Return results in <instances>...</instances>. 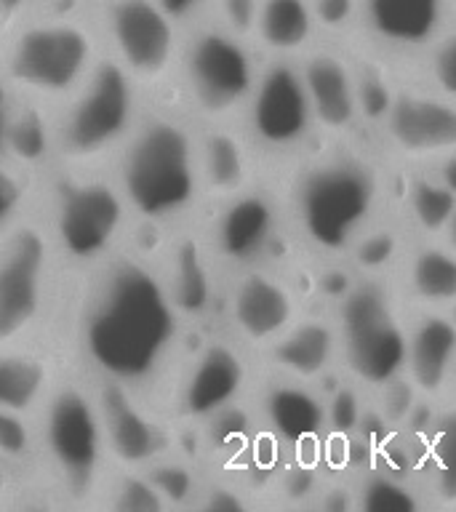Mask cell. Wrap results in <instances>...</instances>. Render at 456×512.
<instances>
[{
  "instance_id": "cell-13",
  "label": "cell",
  "mask_w": 456,
  "mask_h": 512,
  "mask_svg": "<svg viewBox=\"0 0 456 512\" xmlns=\"http://www.w3.org/2000/svg\"><path fill=\"white\" fill-rule=\"evenodd\" d=\"M251 123L267 144L283 147L296 142L310 123V96L304 80L288 67H272L256 88Z\"/></svg>"
},
{
  "instance_id": "cell-28",
  "label": "cell",
  "mask_w": 456,
  "mask_h": 512,
  "mask_svg": "<svg viewBox=\"0 0 456 512\" xmlns=\"http://www.w3.org/2000/svg\"><path fill=\"white\" fill-rule=\"evenodd\" d=\"M112 494H115L112 507L120 512H152L168 507L155 483L144 475H126L118 486L112 488Z\"/></svg>"
},
{
  "instance_id": "cell-7",
  "label": "cell",
  "mask_w": 456,
  "mask_h": 512,
  "mask_svg": "<svg viewBox=\"0 0 456 512\" xmlns=\"http://www.w3.org/2000/svg\"><path fill=\"white\" fill-rule=\"evenodd\" d=\"M51 243L32 224L0 238V347H11L38 323L48 294Z\"/></svg>"
},
{
  "instance_id": "cell-17",
  "label": "cell",
  "mask_w": 456,
  "mask_h": 512,
  "mask_svg": "<svg viewBox=\"0 0 456 512\" xmlns=\"http://www.w3.org/2000/svg\"><path fill=\"white\" fill-rule=\"evenodd\" d=\"M272 208L259 195L232 200L216 224V248L232 262H246L270 240Z\"/></svg>"
},
{
  "instance_id": "cell-9",
  "label": "cell",
  "mask_w": 456,
  "mask_h": 512,
  "mask_svg": "<svg viewBox=\"0 0 456 512\" xmlns=\"http://www.w3.org/2000/svg\"><path fill=\"white\" fill-rule=\"evenodd\" d=\"M107 38L128 75L155 83L176 59V27L158 0H107Z\"/></svg>"
},
{
  "instance_id": "cell-32",
  "label": "cell",
  "mask_w": 456,
  "mask_h": 512,
  "mask_svg": "<svg viewBox=\"0 0 456 512\" xmlns=\"http://www.w3.org/2000/svg\"><path fill=\"white\" fill-rule=\"evenodd\" d=\"M438 488L446 499H456V411L438 432Z\"/></svg>"
},
{
  "instance_id": "cell-38",
  "label": "cell",
  "mask_w": 456,
  "mask_h": 512,
  "mask_svg": "<svg viewBox=\"0 0 456 512\" xmlns=\"http://www.w3.org/2000/svg\"><path fill=\"white\" fill-rule=\"evenodd\" d=\"M331 422L336 430H350L358 424V400L352 392H339L331 403Z\"/></svg>"
},
{
  "instance_id": "cell-1",
  "label": "cell",
  "mask_w": 456,
  "mask_h": 512,
  "mask_svg": "<svg viewBox=\"0 0 456 512\" xmlns=\"http://www.w3.org/2000/svg\"><path fill=\"white\" fill-rule=\"evenodd\" d=\"M179 334V310L166 280L142 262H118L91 288L83 350L110 382L136 390L163 371Z\"/></svg>"
},
{
  "instance_id": "cell-39",
  "label": "cell",
  "mask_w": 456,
  "mask_h": 512,
  "mask_svg": "<svg viewBox=\"0 0 456 512\" xmlns=\"http://www.w3.org/2000/svg\"><path fill=\"white\" fill-rule=\"evenodd\" d=\"M315 11L328 27H342L352 14V0H315Z\"/></svg>"
},
{
  "instance_id": "cell-8",
  "label": "cell",
  "mask_w": 456,
  "mask_h": 512,
  "mask_svg": "<svg viewBox=\"0 0 456 512\" xmlns=\"http://www.w3.org/2000/svg\"><path fill=\"white\" fill-rule=\"evenodd\" d=\"M182 70L192 102L211 118L238 110L254 86L248 51L238 38L219 30L198 32L187 43Z\"/></svg>"
},
{
  "instance_id": "cell-3",
  "label": "cell",
  "mask_w": 456,
  "mask_h": 512,
  "mask_svg": "<svg viewBox=\"0 0 456 512\" xmlns=\"http://www.w3.org/2000/svg\"><path fill=\"white\" fill-rule=\"evenodd\" d=\"M134 118V78L118 59H102L70 94L51 128V144L62 158L88 163L126 142Z\"/></svg>"
},
{
  "instance_id": "cell-25",
  "label": "cell",
  "mask_w": 456,
  "mask_h": 512,
  "mask_svg": "<svg viewBox=\"0 0 456 512\" xmlns=\"http://www.w3.org/2000/svg\"><path fill=\"white\" fill-rule=\"evenodd\" d=\"M331 350H334V342H331L328 328L310 323V326L296 328L283 342H278L275 360L291 374L315 376L326 368Z\"/></svg>"
},
{
  "instance_id": "cell-44",
  "label": "cell",
  "mask_w": 456,
  "mask_h": 512,
  "mask_svg": "<svg viewBox=\"0 0 456 512\" xmlns=\"http://www.w3.org/2000/svg\"><path fill=\"white\" fill-rule=\"evenodd\" d=\"M448 224H451V243H454L456 248V208H454V214H451V219H448Z\"/></svg>"
},
{
  "instance_id": "cell-33",
  "label": "cell",
  "mask_w": 456,
  "mask_h": 512,
  "mask_svg": "<svg viewBox=\"0 0 456 512\" xmlns=\"http://www.w3.org/2000/svg\"><path fill=\"white\" fill-rule=\"evenodd\" d=\"M363 507L368 512H414L416 499L392 480H371L363 491Z\"/></svg>"
},
{
  "instance_id": "cell-40",
  "label": "cell",
  "mask_w": 456,
  "mask_h": 512,
  "mask_svg": "<svg viewBox=\"0 0 456 512\" xmlns=\"http://www.w3.org/2000/svg\"><path fill=\"white\" fill-rule=\"evenodd\" d=\"M392 254V240L387 235H376L374 240H368L363 251H360V262L363 264H382L387 256Z\"/></svg>"
},
{
  "instance_id": "cell-6",
  "label": "cell",
  "mask_w": 456,
  "mask_h": 512,
  "mask_svg": "<svg viewBox=\"0 0 456 512\" xmlns=\"http://www.w3.org/2000/svg\"><path fill=\"white\" fill-rule=\"evenodd\" d=\"M128 203L104 179H72L56 195L54 238L70 262L94 264L110 254L126 227Z\"/></svg>"
},
{
  "instance_id": "cell-16",
  "label": "cell",
  "mask_w": 456,
  "mask_h": 512,
  "mask_svg": "<svg viewBox=\"0 0 456 512\" xmlns=\"http://www.w3.org/2000/svg\"><path fill=\"white\" fill-rule=\"evenodd\" d=\"M392 136L408 152H440L456 147V110L448 104L403 99L392 107Z\"/></svg>"
},
{
  "instance_id": "cell-4",
  "label": "cell",
  "mask_w": 456,
  "mask_h": 512,
  "mask_svg": "<svg viewBox=\"0 0 456 512\" xmlns=\"http://www.w3.org/2000/svg\"><path fill=\"white\" fill-rule=\"evenodd\" d=\"M40 411V440L51 470L67 494L88 496L96 488L107 456L96 398L78 384H54Z\"/></svg>"
},
{
  "instance_id": "cell-10",
  "label": "cell",
  "mask_w": 456,
  "mask_h": 512,
  "mask_svg": "<svg viewBox=\"0 0 456 512\" xmlns=\"http://www.w3.org/2000/svg\"><path fill=\"white\" fill-rule=\"evenodd\" d=\"M371 200L374 184L368 174L352 166H334L307 179L299 208L312 240L326 248H339L366 219Z\"/></svg>"
},
{
  "instance_id": "cell-5",
  "label": "cell",
  "mask_w": 456,
  "mask_h": 512,
  "mask_svg": "<svg viewBox=\"0 0 456 512\" xmlns=\"http://www.w3.org/2000/svg\"><path fill=\"white\" fill-rule=\"evenodd\" d=\"M96 62V43L88 27L72 19H48L24 27L11 40L6 75L27 94L70 96Z\"/></svg>"
},
{
  "instance_id": "cell-18",
  "label": "cell",
  "mask_w": 456,
  "mask_h": 512,
  "mask_svg": "<svg viewBox=\"0 0 456 512\" xmlns=\"http://www.w3.org/2000/svg\"><path fill=\"white\" fill-rule=\"evenodd\" d=\"M51 390L54 384L46 360L32 352L0 347V408L30 416L43 408Z\"/></svg>"
},
{
  "instance_id": "cell-19",
  "label": "cell",
  "mask_w": 456,
  "mask_h": 512,
  "mask_svg": "<svg viewBox=\"0 0 456 512\" xmlns=\"http://www.w3.org/2000/svg\"><path fill=\"white\" fill-rule=\"evenodd\" d=\"M411 374L424 392L443 387L456 355V328L443 318L424 320L411 342Z\"/></svg>"
},
{
  "instance_id": "cell-41",
  "label": "cell",
  "mask_w": 456,
  "mask_h": 512,
  "mask_svg": "<svg viewBox=\"0 0 456 512\" xmlns=\"http://www.w3.org/2000/svg\"><path fill=\"white\" fill-rule=\"evenodd\" d=\"M206 0H158V6L171 16V22H184V19H190L200 6H203Z\"/></svg>"
},
{
  "instance_id": "cell-36",
  "label": "cell",
  "mask_w": 456,
  "mask_h": 512,
  "mask_svg": "<svg viewBox=\"0 0 456 512\" xmlns=\"http://www.w3.org/2000/svg\"><path fill=\"white\" fill-rule=\"evenodd\" d=\"M219 3H222V14L232 30L246 32L256 27V14H259L256 0H219Z\"/></svg>"
},
{
  "instance_id": "cell-37",
  "label": "cell",
  "mask_w": 456,
  "mask_h": 512,
  "mask_svg": "<svg viewBox=\"0 0 456 512\" xmlns=\"http://www.w3.org/2000/svg\"><path fill=\"white\" fill-rule=\"evenodd\" d=\"M435 78L448 94H456V35H451L435 54Z\"/></svg>"
},
{
  "instance_id": "cell-24",
  "label": "cell",
  "mask_w": 456,
  "mask_h": 512,
  "mask_svg": "<svg viewBox=\"0 0 456 512\" xmlns=\"http://www.w3.org/2000/svg\"><path fill=\"white\" fill-rule=\"evenodd\" d=\"M200 176L214 192H235L246 176V158L235 136L216 131L208 134L198 155Z\"/></svg>"
},
{
  "instance_id": "cell-29",
  "label": "cell",
  "mask_w": 456,
  "mask_h": 512,
  "mask_svg": "<svg viewBox=\"0 0 456 512\" xmlns=\"http://www.w3.org/2000/svg\"><path fill=\"white\" fill-rule=\"evenodd\" d=\"M414 208L419 222L427 230H440L443 224H448L451 214L456 208L454 192L448 187H438V184H419L414 192Z\"/></svg>"
},
{
  "instance_id": "cell-12",
  "label": "cell",
  "mask_w": 456,
  "mask_h": 512,
  "mask_svg": "<svg viewBox=\"0 0 456 512\" xmlns=\"http://www.w3.org/2000/svg\"><path fill=\"white\" fill-rule=\"evenodd\" d=\"M96 406L102 416L107 454H112L126 467H144L155 464L166 451V435L160 424L144 411L131 390L123 384L104 379L102 392L96 395Z\"/></svg>"
},
{
  "instance_id": "cell-20",
  "label": "cell",
  "mask_w": 456,
  "mask_h": 512,
  "mask_svg": "<svg viewBox=\"0 0 456 512\" xmlns=\"http://www.w3.org/2000/svg\"><path fill=\"white\" fill-rule=\"evenodd\" d=\"M304 88L323 123L334 128L347 126L355 112L347 72L331 56H315L304 70Z\"/></svg>"
},
{
  "instance_id": "cell-21",
  "label": "cell",
  "mask_w": 456,
  "mask_h": 512,
  "mask_svg": "<svg viewBox=\"0 0 456 512\" xmlns=\"http://www.w3.org/2000/svg\"><path fill=\"white\" fill-rule=\"evenodd\" d=\"M368 19L384 38L419 43L440 19V0H366Z\"/></svg>"
},
{
  "instance_id": "cell-15",
  "label": "cell",
  "mask_w": 456,
  "mask_h": 512,
  "mask_svg": "<svg viewBox=\"0 0 456 512\" xmlns=\"http://www.w3.org/2000/svg\"><path fill=\"white\" fill-rule=\"evenodd\" d=\"M291 299L280 283L267 275H251L238 286L232 299V318L240 334L251 342H264L280 334L291 320Z\"/></svg>"
},
{
  "instance_id": "cell-42",
  "label": "cell",
  "mask_w": 456,
  "mask_h": 512,
  "mask_svg": "<svg viewBox=\"0 0 456 512\" xmlns=\"http://www.w3.org/2000/svg\"><path fill=\"white\" fill-rule=\"evenodd\" d=\"M8 128H11V110H8L6 102L0 99V150H6Z\"/></svg>"
},
{
  "instance_id": "cell-31",
  "label": "cell",
  "mask_w": 456,
  "mask_h": 512,
  "mask_svg": "<svg viewBox=\"0 0 456 512\" xmlns=\"http://www.w3.org/2000/svg\"><path fill=\"white\" fill-rule=\"evenodd\" d=\"M32 432L24 422L22 414L0 408V456L11 459V462H22L32 454Z\"/></svg>"
},
{
  "instance_id": "cell-27",
  "label": "cell",
  "mask_w": 456,
  "mask_h": 512,
  "mask_svg": "<svg viewBox=\"0 0 456 512\" xmlns=\"http://www.w3.org/2000/svg\"><path fill=\"white\" fill-rule=\"evenodd\" d=\"M416 294L427 302L456 299V259L443 251H424L414 264Z\"/></svg>"
},
{
  "instance_id": "cell-35",
  "label": "cell",
  "mask_w": 456,
  "mask_h": 512,
  "mask_svg": "<svg viewBox=\"0 0 456 512\" xmlns=\"http://www.w3.org/2000/svg\"><path fill=\"white\" fill-rule=\"evenodd\" d=\"M24 200L22 179L14 168L0 160V238L16 224Z\"/></svg>"
},
{
  "instance_id": "cell-30",
  "label": "cell",
  "mask_w": 456,
  "mask_h": 512,
  "mask_svg": "<svg viewBox=\"0 0 456 512\" xmlns=\"http://www.w3.org/2000/svg\"><path fill=\"white\" fill-rule=\"evenodd\" d=\"M51 142V131H46L43 120L35 115H22L14 118L11 115V128H8V144L6 147H19L24 160L40 158L46 152V144Z\"/></svg>"
},
{
  "instance_id": "cell-34",
  "label": "cell",
  "mask_w": 456,
  "mask_h": 512,
  "mask_svg": "<svg viewBox=\"0 0 456 512\" xmlns=\"http://www.w3.org/2000/svg\"><path fill=\"white\" fill-rule=\"evenodd\" d=\"M147 478L155 483V488L160 491V496L166 499L168 504H179L184 502L187 496L192 494V488H195V480H192L190 470L184 467V464H152V470Z\"/></svg>"
},
{
  "instance_id": "cell-43",
  "label": "cell",
  "mask_w": 456,
  "mask_h": 512,
  "mask_svg": "<svg viewBox=\"0 0 456 512\" xmlns=\"http://www.w3.org/2000/svg\"><path fill=\"white\" fill-rule=\"evenodd\" d=\"M32 0H0V14L6 16H16L19 11H24V8L30 6Z\"/></svg>"
},
{
  "instance_id": "cell-23",
  "label": "cell",
  "mask_w": 456,
  "mask_h": 512,
  "mask_svg": "<svg viewBox=\"0 0 456 512\" xmlns=\"http://www.w3.org/2000/svg\"><path fill=\"white\" fill-rule=\"evenodd\" d=\"M259 38L270 48H299L312 32V14L304 0H264L256 14Z\"/></svg>"
},
{
  "instance_id": "cell-14",
  "label": "cell",
  "mask_w": 456,
  "mask_h": 512,
  "mask_svg": "<svg viewBox=\"0 0 456 512\" xmlns=\"http://www.w3.org/2000/svg\"><path fill=\"white\" fill-rule=\"evenodd\" d=\"M246 368L238 352L224 344H208L190 366V374L182 387V411L192 419H208L222 408H230L235 395L243 387Z\"/></svg>"
},
{
  "instance_id": "cell-22",
  "label": "cell",
  "mask_w": 456,
  "mask_h": 512,
  "mask_svg": "<svg viewBox=\"0 0 456 512\" xmlns=\"http://www.w3.org/2000/svg\"><path fill=\"white\" fill-rule=\"evenodd\" d=\"M267 414L270 424L280 438L291 443L310 440L323 424V408L310 392L296 390V387H278L267 398Z\"/></svg>"
},
{
  "instance_id": "cell-2",
  "label": "cell",
  "mask_w": 456,
  "mask_h": 512,
  "mask_svg": "<svg viewBox=\"0 0 456 512\" xmlns=\"http://www.w3.org/2000/svg\"><path fill=\"white\" fill-rule=\"evenodd\" d=\"M198 187V150L182 123L152 118L128 134L120 192L131 211L150 222H166L192 206Z\"/></svg>"
},
{
  "instance_id": "cell-11",
  "label": "cell",
  "mask_w": 456,
  "mask_h": 512,
  "mask_svg": "<svg viewBox=\"0 0 456 512\" xmlns=\"http://www.w3.org/2000/svg\"><path fill=\"white\" fill-rule=\"evenodd\" d=\"M344 347L352 371L371 384L390 382L406 358V339L376 291H355L344 302Z\"/></svg>"
},
{
  "instance_id": "cell-26",
  "label": "cell",
  "mask_w": 456,
  "mask_h": 512,
  "mask_svg": "<svg viewBox=\"0 0 456 512\" xmlns=\"http://www.w3.org/2000/svg\"><path fill=\"white\" fill-rule=\"evenodd\" d=\"M171 302L176 304L179 315L182 312H200L208 304V272L200 262L198 251L184 246L174 259L171 280H166Z\"/></svg>"
}]
</instances>
